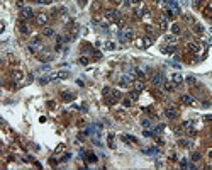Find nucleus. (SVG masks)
I'll return each instance as SVG.
<instances>
[{"label":"nucleus","instance_id":"nucleus-19","mask_svg":"<svg viewBox=\"0 0 212 170\" xmlns=\"http://www.w3.org/2000/svg\"><path fill=\"white\" fill-rule=\"evenodd\" d=\"M53 55H49V53H42V55H39V60H41V61H51V60H53Z\"/></svg>","mask_w":212,"mask_h":170},{"label":"nucleus","instance_id":"nucleus-5","mask_svg":"<svg viewBox=\"0 0 212 170\" xmlns=\"http://www.w3.org/2000/svg\"><path fill=\"white\" fill-rule=\"evenodd\" d=\"M165 82V77H163V73H153V77H151V83H153L154 87H158V85H161Z\"/></svg>","mask_w":212,"mask_h":170},{"label":"nucleus","instance_id":"nucleus-7","mask_svg":"<svg viewBox=\"0 0 212 170\" xmlns=\"http://www.w3.org/2000/svg\"><path fill=\"white\" fill-rule=\"evenodd\" d=\"M70 73L68 72H56V73H53V75H49L51 80H65V78H68Z\"/></svg>","mask_w":212,"mask_h":170},{"label":"nucleus","instance_id":"nucleus-28","mask_svg":"<svg viewBox=\"0 0 212 170\" xmlns=\"http://www.w3.org/2000/svg\"><path fill=\"white\" fill-rule=\"evenodd\" d=\"M122 104H124V106H126V107H129V106H131V104H133V100H131V99H129V97H127V99H122Z\"/></svg>","mask_w":212,"mask_h":170},{"label":"nucleus","instance_id":"nucleus-15","mask_svg":"<svg viewBox=\"0 0 212 170\" xmlns=\"http://www.w3.org/2000/svg\"><path fill=\"white\" fill-rule=\"evenodd\" d=\"M10 75H12L14 80H17V82H20V80H22V77H24L20 70H12V73H10Z\"/></svg>","mask_w":212,"mask_h":170},{"label":"nucleus","instance_id":"nucleus-29","mask_svg":"<svg viewBox=\"0 0 212 170\" xmlns=\"http://www.w3.org/2000/svg\"><path fill=\"white\" fill-rule=\"evenodd\" d=\"M165 90H166V92H172V90H173V85H172V83H165Z\"/></svg>","mask_w":212,"mask_h":170},{"label":"nucleus","instance_id":"nucleus-30","mask_svg":"<svg viewBox=\"0 0 212 170\" xmlns=\"http://www.w3.org/2000/svg\"><path fill=\"white\" fill-rule=\"evenodd\" d=\"M105 48H107V49H116V44H114V43H107Z\"/></svg>","mask_w":212,"mask_h":170},{"label":"nucleus","instance_id":"nucleus-8","mask_svg":"<svg viewBox=\"0 0 212 170\" xmlns=\"http://www.w3.org/2000/svg\"><path fill=\"white\" fill-rule=\"evenodd\" d=\"M134 14H136V17H143V16H146V14H148V7H146L144 3H141V5L134 10Z\"/></svg>","mask_w":212,"mask_h":170},{"label":"nucleus","instance_id":"nucleus-9","mask_svg":"<svg viewBox=\"0 0 212 170\" xmlns=\"http://www.w3.org/2000/svg\"><path fill=\"white\" fill-rule=\"evenodd\" d=\"M165 116H166L168 119H176L178 111H176L175 107H166V109H165Z\"/></svg>","mask_w":212,"mask_h":170},{"label":"nucleus","instance_id":"nucleus-13","mask_svg":"<svg viewBox=\"0 0 212 170\" xmlns=\"http://www.w3.org/2000/svg\"><path fill=\"white\" fill-rule=\"evenodd\" d=\"M158 27H160L161 31H166V29H168V19H166V17L160 19V22H158Z\"/></svg>","mask_w":212,"mask_h":170},{"label":"nucleus","instance_id":"nucleus-4","mask_svg":"<svg viewBox=\"0 0 212 170\" xmlns=\"http://www.w3.org/2000/svg\"><path fill=\"white\" fill-rule=\"evenodd\" d=\"M48 20H49V17H48V14L46 12H39V14H36V22H38V26H46L48 24Z\"/></svg>","mask_w":212,"mask_h":170},{"label":"nucleus","instance_id":"nucleus-35","mask_svg":"<svg viewBox=\"0 0 212 170\" xmlns=\"http://www.w3.org/2000/svg\"><path fill=\"white\" fill-rule=\"evenodd\" d=\"M180 145H182V146H190V143H188V141H185V140H182V141H180Z\"/></svg>","mask_w":212,"mask_h":170},{"label":"nucleus","instance_id":"nucleus-20","mask_svg":"<svg viewBox=\"0 0 212 170\" xmlns=\"http://www.w3.org/2000/svg\"><path fill=\"white\" fill-rule=\"evenodd\" d=\"M161 51H163V53H168V55H172V53H175L176 49H175V46H170V44H168V46H163V48H161Z\"/></svg>","mask_w":212,"mask_h":170},{"label":"nucleus","instance_id":"nucleus-37","mask_svg":"<svg viewBox=\"0 0 212 170\" xmlns=\"http://www.w3.org/2000/svg\"><path fill=\"white\" fill-rule=\"evenodd\" d=\"M120 2H122V0H112V3H116V5L117 3H120Z\"/></svg>","mask_w":212,"mask_h":170},{"label":"nucleus","instance_id":"nucleus-1","mask_svg":"<svg viewBox=\"0 0 212 170\" xmlns=\"http://www.w3.org/2000/svg\"><path fill=\"white\" fill-rule=\"evenodd\" d=\"M120 41L122 43H126V41H133L134 39V31L131 29V27H122V33H120Z\"/></svg>","mask_w":212,"mask_h":170},{"label":"nucleus","instance_id":"nucleus-27","mask_svg":"<svg viewBox=\"0 0 212 170\" xmlns=\"http://www.w3.org/2000/svg\"><path fill=\"white\" fill-rule=\"evenodd\" d=\"M187 83H190V85H195V83H197L195 77H187Z\"/></svg>","mask_w":212,"mask_h":170},{"label":"nucleus","instance_id":"nucleus-6","mask_svg":"<svg viewBox=\"0 0 212 170\" xmlns=\"http://www.w3.org/2000/svg\"><path fill=\"white\" fill-rule=\"evenodd\" d=\"M187 51H190V53H199V51H200V44H199L197 41H188V43H187Z\"/></svg>","mask_w":212,"mask_h":170},{"label":"nucleus","instance_id":"nucleus-23","mask_svg":"<svg viewBox=\"0 0 212 170\" xmlns=\"http://www.w3.org/2000/svg\"><path fill=\"white\" fill-rule=\"evenodd\" d=\"M172 33H173L175 36H176V34H180V33H182V27H180L178 24H173V26H172Z\"/></svg>","mask_w":212,"mask_h":170},{"label":"nucleus","instance_id":"nucleus-38","mask_svg":"<svg viewBox=\"0 0 212 170\" xmlns=\"http://www.w3.org/2000/svg\"><path fill=\"white\" fill-rule=\"evenodd\" d=\"M156 2H158V3H165L166 0H156Z\"/></svg>","mask_w":212,"mask_h":170},{"label":"nucleus","instance_id":"nucleus-22","mask_svg":"<svg viewBox=\"0 0 212 170\" xmlns=\"http://www.w3.org/2000/svg\"><path fill=\"white\" fill-rule=\"evenodd\" d=\"M75 94L73 92H63V100H73Z\"/></svg>","mask_w":212,"mask_h":170},{"label":"nucleus","instance_id":"nucleus-32","mask_svg":"<svg viewBox=\"0 0 212 170\" xmlns=\"http://www.w3.org/2000/svg\"><path fill=\"white\" fill-rule=\"evenodd\" d=\"M80 63H81V65H87V63H88V58L81 56V58H80Z\"/></svg>","mask_w":212,"mask_h":170},{"label":"nucleus","instance_id":"nucleus-3","mask_svg":"<svg viewBox=\"0 0 212 170\" xmlns=\"http://www.w3.org/2000/svg\"><path fill=\"white\" fill-rule=\"evenodd\" d=\"M34 17V12H32V9L31 7H24V9H20V19H32Z\"/></svg>","mask_w":212,"mask_h":170},{"label":"nucleus","instance_id":"nucleus-33","mask_svg":"<svg viewBox=\"0 0 212 170\" xmlns=\"http://www.w3.org/2000/svg\"><path fill=\"white\" fill-rule=\"evenodd\" d=\"M143 0H131V5H141Z\"/></svg>","mask_w":212,"mask_h":170},{"label":"nucleus","instance_id":"nucleus-2","mask_svg":"<svg viewBox=\"0 0 212 170\" xmlns=\"http://www.w3.org/2000/svg\"><path fill=\"white\" fill-rule=\"evenodd\" d=\"M105 19L114 20V22H120V14L117 10H114V9H109V10H105Z\"/></svg>","mask_w":212,"mask_h":170},{"label":"nucleus","instance_id":"nucleus-14","mask_svg":"<svg viewBox=\"0 0 212 170\" xmlns=\"http://www.w3.org/2000/svg\"><path fill=\"white\" fill-rule=\"evenodd\" d=\"M172 82H173L175 85H180V83L183 82V77L180 75V73H173V75H172Z\"/></svg>","mask_w":212,"mask_h":170},{"label":"nucleus","instance_id":"nucleus-26","mask_svg":"<svg viewBox=\"0 0 212 170\" xmlns=\"http://www.w3.org/2000/svg\"><path fill=\"white\" fill-rule=\"evenodd\" d=\"M192 160H193V162H199V160H200V153L193 151V153H192Z\"/></svg>","mask_w":212,"mask_h":170},{"label":"nucleus","instance_id":"nucleus-11","mask_svg":"<svg viewBox=\"0 0 212 170\" xmlns=\"http://www.w3.org/2000/svg\"><path fill=\"white\" fill-rule=\"evenodd\" d=\"M42 36H44V38H53V36H55V29L49 27V26H44V27H42Z\"/></svg>","mask_w":212,"mask_h":170},{"label":"nucleus","instance_id":"nucleus-17","mask_svg":"<svg viewBox=\"0 0 212 170\" xmlns=\"http://www.w3.org/2000/svg\"><path fill=\"white\" fill-rule=\"evenodd\" d=\"M134 89L137 90V92H141V90H144V82L139 78V80H136L134 82Z\"/></svg>","mask_w":212,"mask_h":170},{"label":"nucleus","instance_id":"nucleus-12","mask_svg":"<svg viewBox=\"0 0 212 170\" xmlns=\"http://www.w3.org/2000/svg\"><path fill=\"white\" fill-rule=\"evenodd\" d=\"M182 102H183L185 106H193V102H195V100H193V97H192V95L183 94V95H182Z\"/></svg>","mask_w":212,"mask_h":170},{"label":"nucleus","instance_id":"nucleus-34","mask_svg":"<svg viewBox=\"0 0 212 170\" xmlns=\"http://www.w3.org/2000/svg\"><path fill=\"white\" fill-rule=\"evenodd\" d=\"M143 126H144V128H148V126H151V121H148V119H144V121H143Z\"/></svg>","mask_w":212,"mask_h":170},{"label":"nucleus","instance_id":"nucleus-10","mask_svg":"<svg viewBox=\"0 0 212 170\" xmlns=\"http://www.w3.org/2000/svg\"><path fill=\"white\" fill-rule=\"evenodd\" d=\"M19 31L22 33V34H29L31 31H29V26H27V22H26V19H20L19 20Z\"/></svg>","mask_w":212,"mask_h":170},{"label":"nucleus","instance_id":"nucleus-36","mask_svg":"<svg viewBox=\"0 0 212 170\" xmlns=\"http://www.w3.org/2000/svg\"><path fill=\"white\" fill-rule=\"evenodd\" d=\"M200 2H202V0H193V5H195V7H199V5H200Z\"/></svg>","mask_w":212,"mask_h":170},{"label":"nucleus","instance_id":"nucleus-21","mask_svg":"<svg viewBox=\"0 0 212 170\" xmlns=\"http://www.w3.org/2000/svg\"><path fill=\"white\" fill-rule=\"evenodd\" d=\"M165 41H166L168 44H175V43H176V38H175V34H166V36H165Z\"/></svg>","mask_w":212,"mask_h":170},{"label":"nucleus","instance_id":"nucleus-24","mask_svg":"<svg viewBox=\"0 0 212 170\" xmlns=\"http://www.w3.org/2000/svg\"><path fill=\"white\" fill-rule=\"evenodd\" d=\"M137 97H139V95H137V90H134V92H131V94H129V99H131L133 102H134V100H137Z\"/></svg>","mask_w":212,"mask_h":170},{"label":"nucleus","instance_id":"nucleus-25","mask_svg":"<svg viewBox=\"0 0 212 170\" xmlns=\"http://www.w3.org/2000/svg\"><path fill=\"white\" fill-rule=\"evenodd\" d=\"M143 41H144V46H149V44H153V38H151V36H148V38H144Z\"/></svg>","mask_w":212,"mask_h":170},{"label":"nucleus","instance_id":"nucleus-18","mask_svg":"<svg viewBox=\"0 0 212 170\" xmlns=\"http://www.w3.org/2000/svg\"><path fill=\"white\" fill-rule=\"evenodd\" d=\"M204 14L209 16V17H212V0L207 2V5H205V9H204Z\"/></svg>","mask_w":212,"mask_h":170},{"label":"nucleus","instance_id":"nucleus-16","mask_svg":"<svg viewBox=\"0 0 212 170\" xmlns=\"http://www.w3.org/2000/svg\"><path fill=\"white\" fill-rule=\"evenodd\" d=\"M192 31L195 33V34H202L204 33V27H202V24H199V22H195L192 27Z\"/></svg>","mask_w":212,"mask_h":170},{"label":"nucleus","instance_id":"nucleus-31","mask_svg":"<svg viewBox=\"0 0 212 170\" xmlns=\"http://www.w3.org/2000/svg\"><path fill=\"white\" fill-rule=\"evenodd\" d=\"M183 128H185V129H190V128H192V123H190V121H185V123H183Z\"/></svg>","mask_w":212,"mask_h":170}]
</instances>
